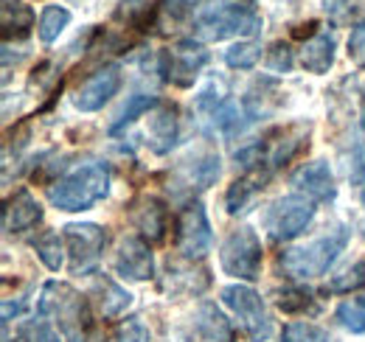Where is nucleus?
<instances>
[{"label": "nucleus", "mask_w": 365, "mask_h": 342, "mask_svg": "<svg viewBox=\"0 0 365 342\" xmlns=\"http://www.w3.org/2000/svg\"><path fill=\"white\" fill-rule=\"evenodd\" d=\"M110 166L101 160L82 163L73 171H68L65 177H59L56 182L48 185V202L56 211L65 214H82L91 211L93 205H98L101 200H107L110 194Z\"/></svg>", "instance_id": "1"}, {"label": "nucleus", "mask_w": 365, "mask_h": 342, "mask_svg": "<svg viewBox=\"0 0 365 342\" xmlns=\"http://www.w3.org/2000/svg\"><path fill=\"white\" fill-rule=\"evenodd\" d=\"M262 28L256 0H205L194 11V31L202 40L222 43L230 37H253Z\"/></svg>", "instance_id": "2"}, {"label": "nucleus", "mask_w": 365, "mask_h": 342, "mask_svg": "<svg viewBox=\"0 0 365 342\" xmlns=\"http://www.w3.org/2000/svg\"><path fill=\"white\" fill-rule=\"evenodd\" d=\"M307 135H309V127H304V124L270 129V132H264V138H259L256 143L236 152V166H242L245 174H253L267 182L275 169H281L284 163H289L298 155Z\"/></svg>", "instance_id": "3"}, {"label": "nucleus", "mask_w": 365, "mask_h": 342, "mask_svg": "<svg viewBox=\"0 0 365 342\" xmlns=\"http://www.w3.org/2000/svg\"><path fill=\"white\" fill-rule=\"evenodd\" d=\"M351 239V230L349 227H334L329 230L326 236L320 239H312L301 247H292V250H284L281 258H278V266L284 269L287 278L292 281H312V278H320L329 272V266L340 258V253L346 250Z\"/></svg>", "instance_id": "4"}, {"label": "nucleus", "mask_w": 365, "mask_h": 342, "mask_svg": "<svg viewBox=\"0 0 365 342\" xmlns=\"http://www.w3.org/2000/svg\"><path fill=\"white\" fill-rule=\"evenodd\" d=\"M40 314L51 317L68 342H88L91 337L93 323L88 300L68 284L48 281L43 286V298H40Z\"/></svg>", "instance_id": "5"}, {"label": "nucleus", "mask_w": 365, "mask_h": 342, "mask_svg": "<svg viewBox=\"0 0 365 342\" xmlns=\"http://www.w3.org/2000/svg\"><path fill=\"white\" fill-rule=\"evenodd\" d=\"M220 266L225 275L239 281L262 278V239L253 227L242 224L225 236V242L220 244Z\"/></svg>", "instance_id": "6"}, {"label": "nucleus", "mask_w": 365, "mask_h": 342, "mask_svg": "<svg viewBox=\"0 0 365 342\" xmlns=\"http://www.w3.org/2000/svg\"><path fill=\"white\" fill-rule=\"evenodd\" d=\"M312 219H315V202L301 194H289V197H281L267 205L262 224H264L267 236L281 244V242L298 239L309 227Z\"/></svg>", "instance_id": "7"}, {"label": "nucleus", "mask_w": 365, "mask_h": 342, "mask_svg": "<svg viewBox=\"0 0 365 342\" xmlns=\"http://www.w3.org/2000/svg\"><path fill=\"white\" fill-rule=\"evenodd\" d=\"M222 303L239 317L242 331L253 342H264L273 334V323L270 314L264 309V300L259 298V292H253L245 284H230L222 289Z\"/></svg>", "instance_id": "8"}, {"label": "nucleus", "mask_w": 365, "mask_h": 342, "mask_svg": "<svg viewBox=\"0 0 365 342\" xmlns=\"http://www.w3.org/2000/svg\"><path fill=\"white\" fill-rule=\"evenodd\" d=\"M62 239H65V250L71 256V269L79 275H88L98 266L104 244H107V233L101 224L93 222H71L62 227Z\"/></svg>", "instance_id": "9"}, {"label": "nucleus", "mask_w": 365, "mask_h": 342, "mask_svg": "<svg viewBox=\"0 0 365 342\" xmlns=\"http://www.w3.org/2000/svg\"><path fill=\"white\" fill-rule=\"evenodd\" d=\"M211 53L205 51L202 43L194 40H180L175 48L160 51L158 56V71L163 73L166 82H172L175 87H191L194 79L200 76V71L208 65Z\"/></svg>", "instance_id": "10"}, {"label": "nucleus", "mask_w": 365, "mask_h": 342, "mask_svg": "<svg viewBox=\"0 0 365 342\" xmlns=\"http://www.w3.org/2000/svg\"><path fill=\"white\" fill-rule=\"evenodd\" d=\"M175 244H178V253L188 261H200L211 250L214 244V233H211V222L208 214L200 202H191L185 205L178 216V230H175Z\"/></svg>", "instance_id": "11"}, {"label": "nucleus", "mask_w": 365, "mask_h": 342, "mask_svg": "<svg viewBox=\"0 0 365 342\" xmlns=\"http://www.w3.org/2000/svg\"><path fill=\"white\" fill-rule=\"evenodd\" d=\"M118 87H121V71L115 65H104L73 90L71 101L79 113H96L118 93Z\"/></svg>", "instance_id": "12"}, {"label": "nucleus", "mask_w": 365, "mask_h": 342, "mask_svg": "<svg viewBox=\"0 0 365 342\" xmlns=\"http://www.w3.org/2000/svg\"><path fill=\"white\" fill-rule=\"evenodd\" d=\"M289 185L295 194H301L312 202H334V197H337L334 174L326 160H312V163L298 166L289 174Z\"/></svg>", "instance_id": "13"}, {"label": "nucleus", "mask_w": 365, "mask_h": 342, "mask_svg": "<svg viewBox=\"0 0 365 342\" xmlns=\"http://www.w3.org/2000/svg\"><path fill=\"white\" fill-rule=\"evenodd\" d=\"M113 266L121 278L130 281H149L155 275V256L143 236H124L113 258Z\"/></svg>", "instance_id": "14"}, {"label": "nucleus", "mask_w": 365, "mask_h": 342, "mask_svg": "<svg viewBox=\"0 0 365 342\" xmlns=\"http://www.w3.org/2000/svg\"><path fill=\"white\" fill-rule=\"evenodd\" d=\"M130 216H133V224L140 230V236L155 244V242H163L166 239V230H169V211H166V202L152 197V194H140L135 202L130 205Z\"/></svg>", "instance_id": "15"}, {"label": "nucleus", "mask_w": 365, "mask_h": 342, "mask_svg": "<svg viewBox=\"0 0 365 342\" xmlns=\"http://www.w3.org/2000/svg\"><path fill=\"white\" fill-rule=\"evenodd\" d=\"M146 143L155 155H166L172 152V146L178 143L180 138V118H178V110L172 104H158L149 115H146Z\"/></svg>", "instance_id": "16"}, {"label": "nucleus", "mask_w": 365, "mask_h": 342, "mask_svg": "<svg viewBox=\"0 0 365 342\" xmlns=\"http://www.w3.org/2000/svg\"><path fill=\"white\" fill-rule=\"evenodd\" d=\"M43 222V205L34 200L29 188H20L3 205V230L6 233H26Z\"/></svg>", "instance_id": "17"}, {"label": "nucleus", "mask_w": 365, "mask_h": 342, "mask_svg": "<svg viewBox=\"0 0 365 342\" xmlns=\"http://www.w3.org/2000/svg\"><path fill=\"white\" fill-rule=\"evenodd\" d=\"M334 48H337V40L329 31H318L315 37H309L307 43L301 45V65H304V71H309L315 76L329 73L331 65H334Z\"/></svg>", "instance_id": "18"}, {"label": "nucleus", "mask_w": 365, "mask_h": 342, "mask_svg": "<svg viewBox=\"0 0 365 342\" xmlns=\"http://www.w3.org/2000/svg\"><path fill=\"white\" fill-rule=\"evenodd\" d=\"M93 295L98 298V309H101V314H104L107 320L124 314V311L133 306V295H130L121 284H115L113 278H107V275H98V278L93 281Z\"/></svg>", "instance_id": "19"}, {"label": "nucleus", "mask_w": 365, "mask_h": 342, "mask_svg": "<svg viewBox=\"0 0 365 342\" xmlns=\"http://www.w3.org/2000/svg\"><path fill=\"white\" fill-rule=\"evenodd\" d=\"M180 174L182 182L188 185V191H205L220 177V157L214 152H208V155H202L197 160H185Z\"/></svg>", "instance_id": "20"}, {"label": "nucleus", "mask_w": 365, "mask_h": 342, "mask_svg": "<svg viewBox=\"0 0 365 342\" xmlns=\"http://www.w3.org/2000/svg\"><path fill=\"white\" fill-rule=\"evenodd\" d=\"M68 26H71V11H68L65 6H59V3H51V6H46V9L40 11L37 34H40L43 43L51 45L59 40V34H62Z\"/></svg>", "instance_id": "21"}, {"label": "nucleus", "mask_w": 365, "mask_h": 342, "mask_svg": "<svg viewBox=\"0 0 365 342\" xmlns=\"http://www.w3.org/2000/svg\"><path fill=\"white\" fill-rule=\"evenodd\" d=\"M34 26V11L26 6V3H20V0H3V37L9 40L11 37V31H14V37H23V34H29V28Z\"/></svg>", "instance_id": "22"}, {"label": "nucleus", "mask_w": 365, "mask_h": 342, "mask_svg": "<svg viewBox=\"0 0 365 342\" xmlns=\"http://www.w3.org/2000/svg\"><path fill=\"white\" fill-rule=\"evenodd\" d=\"M34 253L51 272H59L65 264V239H59V233H53V230H46L34 242Z\"/></svg>", "instance_id": "23"}, {"label": "nucleus", "mask_w": 365, "mask_h": 342, "mask_svg": "<svg viewBox=\"0 0 365 342\" xmlns=\"http://www.w3.org/2000/svg\"><path fill=\"white\" fill-rule=\"evenodd\" d=\"M200 331L214 342H230L233 331H230V323L225 320V314L217 309V306H202L200 309V320H197Z\"/></svg>", "instance_id": "24"}, {"label": "nucleus", "mask_w": 365, "mask_h": 342, "mask_svg": "<svg viewBox=\"0 0 365 342\" xmlns=\"http://www.w3.org/2000/svg\"><path fill=\"white\" fill-rule=\"evenodd\" d=\"M259 188H264V180H259V177H253V174H245L242 180H236L228 188V194H225V208H228V214L245 211V205L253 200V194H256Z\"/></svg>", "instance_id": "25"}, {"label": "nucleus", "mask_w": 365, "mask_h": 342, "mask_svg": "<svg viewBox=\"0 0 365 342\" xmlns=\"http://www.w3.org/2000/svg\"><path fill=\"white\" fill-rule=\"evenodd\" d=\"M158 104H160V101H158L155 95H140V93H138V95H130V101L121 107V113H118V118L113 121L110 132H113V135H115V132H121L124 127H130L138 115H149Z\"/></svg>", "instance_id": "26"}, {"label": "nucleus", "mask_w": 365, "mask_h": 342, "mask_svg": "<svg viewBox=\"0 0 365 342\" xmlns=\"http://www.w3.org/2000/svg\"><path fill=\"white\" fill-rule=\"evenodd\" d=\"M262 59V45L256 40H242L225 51V65L233 71H250Z\"/></svg>", "instance_id": "27"}, {"label": "nucleus", "mask_w": 365, "mask_h": 342, "mask_svg": "<svg viewBox=\"0 0 365 342\" xmlns=\"http://www.w3.org/2000/svg\"><path fill=\"white\" fill-rule=\"evenodd\" d=\"M334 317L340 320L343 328H349L351 334H365V295L351 300H343L334 311Z\"/></svg>", "instance_id": "28"}, {"label": "nucleus", "mask_w": 365, "mask_h": 342, "mask_svg": "<svg viewBox=\"0 0 365 342\" xmlns=\"http://www.w3.org/2000/svg\"><path fill=\"white\" fill-rule=\"evenodd\" d=\"M363 286H365V261H357V264H351L349 269H343L340 275H334L326 289H329L331 295H349V292H357V289H363Z\"/></svg>", "instance_id": "29"}, {"label": "nucleus", "mask_w": 365, "mask_h": 342, "mask_svg": "<svg viewBox=\"0 0 365 342\" xmlns=\"http://www.w3.org/2000/svg\"><path fill=\"white\" fill-rule=\"evenodd\" d=\"M275 303L281 311L287 314H304V311H315V298L312 292L301 289V286H292V289H284L275 295Z\"/></svg>", "instance_id": "30"}, {"label": "nucleus", "mask_w": 365, "mask_h": 342, "mask_svg": "<svg viewBox=\"0 0 365 342\" xmlns=\"http://www.w3.org/2000/svg\"><path fill=\"white\" fill-rule=\"evenodd\" d=\"M264 65L273 73H289L295 68V51H292V45L284 43V40L273 43L270 51H267V56H264Z\"/></svg>", "instance_id": "31"}, {"label": "nucleus", "mask_w": 365, "mask_h": 342, "mask_svg": "<svg viewBox=\"0 0 365 342\" xmlns=\"http://www.w3.org/2000/svg\"><path fill=\"white\" fill-rule=\"evenodd\" d=\"M284 342H331L320 328H315L312 323H289L284 328Z\"/></svg>", "instance_id": "32"}, {"label": "nucleus", "mask_w": 365, "mask_h": 342, "mask_svg": "<svg viewBox=\"0 0 365 342\" xmlns=\"http://www.w3.org/2000/svg\"><path fill=\"white\" fill-rule=\"evenodd\" d=\"M110 342H152V334L140 320H124L110 334Z\"/></svg>", "instance_id": "33"}, {"label": "nucleus", "mask_w": 365, "mask_h": 342, "mask_svg": "<svg viewBox=\"0 0 365 342\" xmlns=\"http://www.w3.org/2000/svg\"><path fill=\"white\" fill-rule=\"evenodd\" d=\"M23 337L29 342H62L48 320H29L23 326Z\"/></svg>", "instance_id": "34"}, {"label": "nucleus", "mask_w": 365, "mask_h": 342, "mask_svg": "<svg viewBox=\"0 0 365 342\" xmlns=\"http://www.w3.org/2000/svg\"><path fill=\"white\" fill-rule=\"evenodd\" d=\"M349 59L357 65H365V17L354 23V28L349 34Z\"/></svg>", "instance_id": "35"}, {"label": "nucleus", "mask_w": 365, "mask_h": 342, "mask_svg": "<svg viewBox=\"0 0 365 342\" xmlns=\"http://www.w3.org/2000/svg\"><path fill=\"white\" fill-rule=\"evenodd\" d=\"M205 0H163V11L172 17V20H182L185 14L197 11Z\"/></svg>", "instance_id": "36"}, {"label": "nucleus", "mask_w": 365, "mask_h": 342, "mask_svg": "<svg viewBox=\"0 0 365 342\" xmlns=\"http://www.w3.org/2000/svg\"><path fill=\"white\" fill-rule=\"evenodd\" d=\"M354 9H357V0H326V11H331L334 17H346Z\"/></svg>", "instance_id": "37"}, {"label": "nucleus", "mask_w": 365, "mask_h": 342, "mask_svg": "<svg viewBox=\"0 0 365 342\" xmlns=\"http://www.w3.org/2000/svg\"><path fill=\"white\" fill-rule=\"evenodd\" d=\"M360 115H363V124H365V73L360 79Z\"/></svg>", "instance_id": "38"}, {"label": "nucleus", "mask_w": 365, "mask_h": 342, "mask_svg": "<svg viewBox=\"0 0 365 342\" xmlns=\"http://www.w3.org/2000/svg\"><path fill=\"white\" fill-rule=\"evenodd\" d=\"M14 342H23V340H14Z\"/></svg>", "instance_id": "39"}]
</instances>
